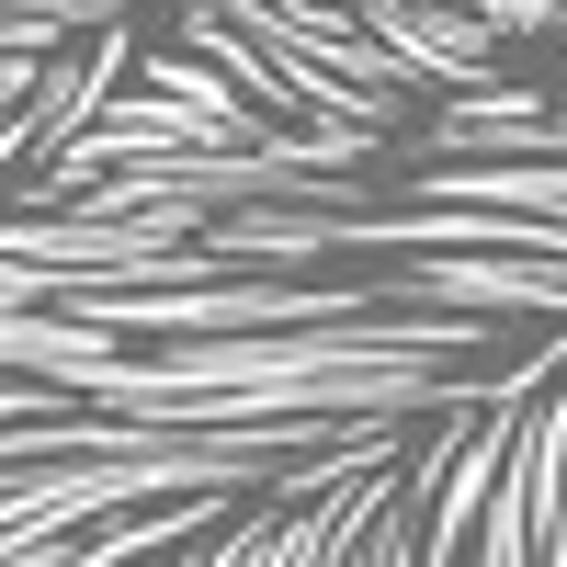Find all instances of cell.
I'll return each mask as SVG.
<instances>
[{"instance_id":"obj_1","label":"cell","mask_w":567,"mask_h":567,"mask_svg":"<svg viewBox=\"0 0 567 567\" xmlns=\"http://www.w3.org/2000/svg\"><path fill=\"white\" fill-rule=\"evenodd\" d=\"M488 34H567V0H488Z\"/></svg>"}]
</instances>
